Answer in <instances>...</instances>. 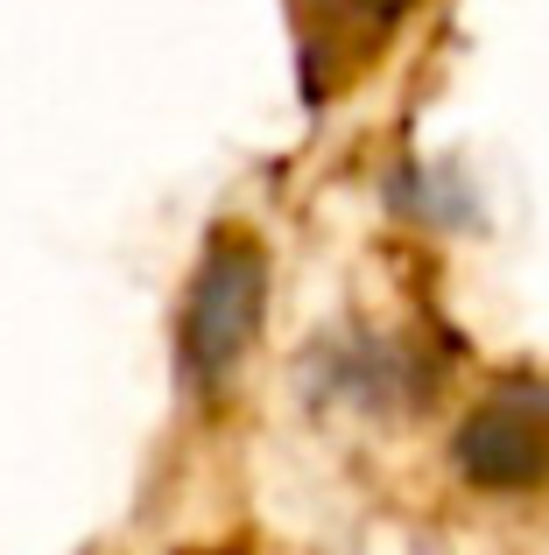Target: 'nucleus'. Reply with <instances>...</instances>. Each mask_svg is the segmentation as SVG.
<instances>
[{
  "label": "nucleus",
  "instance_id": "1",
  "mask_svg": "<svg viewBox=\"0 0 549 555\" xmlns=\"http://www.w3.org/2000/svg\"><path fill=\"white\" fill-rule=\"evenodd\" d=\"M261 310H268V254L247 232H219L177 310V366L197 393H219L233 379V366L261 338Z\"/></svg>",
  "mask_w": 549,
  "mask_h": 555
},
{
  "label": "nucleus",
  "instance_id": "2",
  "mask_svg": "<svg viewBox=\"0 0 549 555\" xmlns=\"http://www.w3.org/2000/svg\"><path fill=\"white\" fill-rule=\"evenodd\" d=\"M451 464L480 492H542L549 486V379L514 373L451 429Z\"/></svg>",
  "mask_w": 549,
  "mask_h": 555
},
{
  "label": "nucleus",
  "instance_id": "3",
  "mask_svg": "<svg viewBox=\"0 0 549 555\" xmlns=\"http://www.w3.org/2000/svg\"><path fill=\"white\" fill-rule=\"evenodd\" d=\"M331 14H345V22H359L367 36H387V28L409 14V0H331Z\"/></svg>",
  "mask_w": 549,
  "mask_h": 555
},
{
  "label": "nucleus",
  "instance_id": "4",
  "mask_svg": "<svg viewBox=\"0 0 549 555\" xmlns=\"http://www.w3.org/2000/svg\"><path fill=\"white\" fill-rule=\"evenodd\" d=\"M191 555H247V548H191Z\"/></svg>",
  "mask_w": 549,
  "mask_h": 555
}]
</instances>
